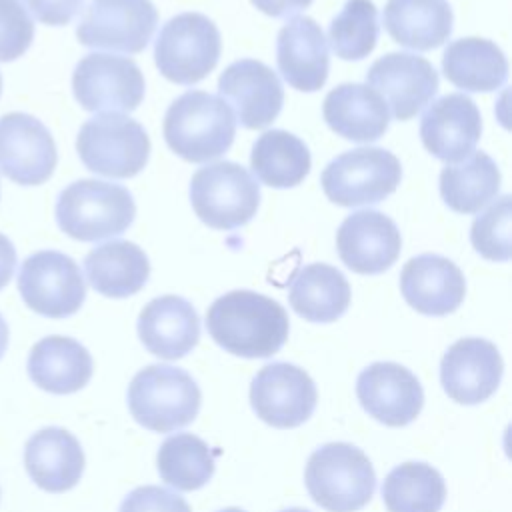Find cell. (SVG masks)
Listing matches in <instances>:
<instances>
[{"label": "cell", "mask_w": 512, "mask_h": 512, "mask_svg": "<svg viewBox=\"0 0 512 512\" xmlns=\"http://www.w3.org/2000/svg\"><path fill=\"white\" fill-rule=\"evenodd\" d=\"M212 340L242 358L276 354L290 330L286 310L270 296L252 290H232L212 302L206 312Z\"/></svg>", "instance_id": "obj_1"}, {"label": "cell", "mask_w": 512, "mask_h": 512, "mask_svg": "<svg viewBox=\"0 0 512 512\" xmlns=\"http://www.w3.org/2000/svg\"><path fill=\"white\" fill-rule=\"evenodd\" d=\"M236 118L218 96L188 90L178 96L164 116V140L188 162H208L222 156L234 142Z\"/></svg>", "instance_id": "obj_2"}, {"label": "cell", "mask_w": 512, "mask_h": 512, "mask_svg": "<svg viewBox=\"0 0 512 512\" xmlns=\"http://www.w3.org/2000/svg\"><path fill=\"white\" fill-rule=\"evenodd\" d=\"M136 204L128 188L84 178L66 186L56 200L60 230L80 242L112 238L134 222Z\"/></svg>", "instance_id": "obj_3"}, {"label": "cell", "mask_w": 512, "mask_h": 512, "mask_svg": "<svg viewBox=\"0 0 512 512\" xmlns=\"http://www.w3.org/2000/svg\"><path fill=\"white\" fill-rule=\"evenodd\" d=\"M304 482L312 500L324 510L356 512L370 502L376 474L358 446L328 442L310 454Z\"/></svg>", "instance_id": "obj_4"}, {"label": "cell", "mask_w": 512, "mask_h": 512, "mask_svg": "<svg viewBox=\"0 0 512 512\" xmlns=\"http://www.w3.org/2000/svg\"><path fill=\"white\" fill-rule=\"evenodd\" d=\"M202 394L196 380L182 368L150 364L128 386V408L134 420L154 432L188 426L200 410Z\"/></svg>", "instance_id": "obj_5"}, {"label": "cell", "mask_w": 512, "mask_h": 512, "mask_svg": "<svg viewBox=\"0 0 512 512\" xmlns=\"http://www.w3.org/2000/svg\"><path fill=\"white\" fill-rule=\"evenodd\" d=\"M76 150L90 172L108 178H132L148 162L150 138L134 118L104 112L82 124Z\"/></svg>", "instance_id": "obj_6"}, {"label": "cell", "mask_w": 512, "mask_h": 512, "mask_svg": "<svg viewBox=\"0 0 512 512\" xmlns=\"http://www.w3.org/2000/svg\"><path fill=\"white\" fill-rule=\"evenodd\" d=\"M220 50L216 24L200 12H182L160 28L154 62L166 80L192 86L216 68Z\"/></svg>", "instance_id": "obj_7"}, {"label": "cell", "mask_w": 512, "mask_h": 512, "mask_svg": "<svg viewBox=\"0 0 512 512\" xmlns=\"http://www.w3.org/2000/svg\"><path fill=\"white\" fill-rule=\"evenodd\" d=\"M190 202L206 226L234 230L256 216L260 186L244 166L222 160L200 168L192 176Z\"/></svg>", "instance_id": "obj_8"}, {"label": "cell", "mask_w": 512, "mask_h": 512, "mask_svg": "<svg viewBox=\"0 0 512 512\" xmlns=\"http://www.w3.org/2000/svg\"><path fill=\"white\" fill-rule=\"evenodd\" d=\"M402 178L400 160L384 148L348 150L326 164L320 176L326 198L338 206L382 202Z\"/></svg>", "instance_id": "obj_9"}, {"label": "cell", "mask_w": 512, "mask_h": 512, "mask_svg": "<svg viewBox=\"0 0 512 512\" xmlns=\"http://www.w3.org/2000/svg\"><path fill=\"white\" fill-rule=\"evenodd\" d=\"M18 290L24 304L46 318L72 316L86 298L78 264L58 250L30 254L20 266Z\"/></svg>", "instance_id": "obj_10"}, {"label": "cell", "mask_w": 512, "mask_h": 512, "mask_svg": "<svg viewBox=\"0 0 512 512\" xmlns=\"http://www.w3.org/2000/svg\"><path fill=\"white\" fill-rule=\"evenodd\" d=\"M144 76L126 56L86 54L72 72V92L88 112H132L144 98Z\"/></svg>", "instance_id": "obj_11"}, {"label": "cell", "mask_w": 512, "mask_h": 512, "mask_svg": "<svg viewBox=\"0 0 512 512\" xmlns=\"http://www.w3.org/2000/svg\"><path fill=\"white\" fill-rule=\"evenodd\" d=\"M158 24L150 0H92L76 28L82 46L126 54L142 52Z\"/></svg>", "instance_id": "obj_12"}, {"label": "cell", "mask_w": 512, "mask_h": 512, "mask_svg": "<svg viewBox=\"0 0 512 512\" xmlns=\"http://www.w3.org/2000/svg\"><path fill=\"white\" fill-rule=\"evenodd\" d=\"M318 392L308 372L296 364L272 362L250 384V404L260 420L274 428H296L316 408Z\"/></svg>", "instance_id": "obj_13"}, {"label": "cell", "mask_w": 512, "mask_h": 512, "mask_svg": "<svg viewBox=\"0 0 512 512\" xmlns=\"http://www.w3.org/2000/svg\"><path fill=\"white\" fill-rule=\"evenodd\" d=\"M58 162L50 130L24 112L0 116V172L20 186L44 184Z\"/></svg>", "instance_id": "obj_14"}, {"label": "cell", "mask_w": 512, "mask_h": 512, "mask_svg": "<svg viewBox=\"0 0 512 512\" xmlns=\"http://www.w3.org/2000/svg\"><path fill=\"white\" fill-rule=\"evenodd\" d=\"M366 86L376 90L396 120L414 118L438 92L434 66L410 52H390L366 72Z\"/></svg>", "instance_id": "obj_15"}, {"label": "cell", "mask_w": 512, "mask_h": 512, "mask_svg": "<svg viewBox=\"0 0 512 512\" xmlns=\"http://www.w3.org/2000/svg\"><path fill=\"white\" fill-rule=\"evenodd\" d=\"M218 92L234 108V118L248 130L266 128L282 110V84L260 60L242 58L232 62L218 78Z\"/></svg>", "instance_id": "obj_16"}, {"label": "cell", "mask_w": 512, "mask_h": 512, "mask_svg": "<svg viewBox=\"0 0 512 512\" xmlns=\"http://www.w3.org/2000/svg\"><path fill=\"white\" fill-rule=\"evenodd\" d=\"M356 396L368 416L394 428L416 420L424 404L422 384L396 362H374L364 368L356 380Z\"/></svg>", "instance_id": "obj_17"}, {"label": "cell", "mask_w": 512, "mask_h": 512, "mask_svg": "<svg viewBox=\"0 0 512 512\" xmlns=\"http://www.w3.org/2000/svg\"><path fill=\"white\" fill-rule=\"evenodd\" d=\"M502 356L490 340L460 338L442 356L440 382L444 392L458 404L488 400L502 378Z\"/></svg>", "instance_id": "obj_18"}, {"label": "cell", "mask_w": 512, "mask_h": 512, "mask_svg": "<svg viewBox=\"0 0 512 512\" xmlns=\"http://www.w3.org/2000/svg\"><path fill=\"white\" fill-rule=\"evenodd\" d=\"M340 260L356 274H380L400 256L402 236L392 218L378 210H358L336 232Z\"/></svg>", "instance_id": "obj_19"}, {"label": "cell", "mask_w": 512, "mask_h": 512, "mask_svg": "<svg viewBox=\"0 0 512 512\" xmlns=\"http://www.w3.org/2000/svg\"><path fill=\"white\" fill-rule=\"evenodd\" d=\"M480 134V110L470 96L460 92L434 100L420 120L424 148L444 162L468 158L474 152Z\"/></svg>", "instance_id": "obj_20"}, {"label": "cell", "mask_w": 512, "mask_h": 512, "mask_svg": "<svg viewBox=\"0 0 512 512\" xmlns=\"http://www.w3.org/2000/svg\"><path fill=\"white\" fill-rule=\"evenodd\" d=\"M400 292L416 312L446 316L462 304L466 280L452 260L440 254H420L404 264Z\"/></svg>", "instance_id": "obj_21"}, {"label": "cell", "mask_w": 512, "mask_h": 512, "mask_svg": "<svg viewBox=\"0 0 512 512\" xmlns=\"http://www.w3.org/2000/svg\"><path fill=\"white\" fill-rule=\"evenodd\" d=\"M276 62L282 78L300 92H316L326 84L330 56L320 24L310 16L288 20L276 38Z\"/></svg>", "instance_id": "obj_22"}, {"label": "cell", "mask_w": 512, "mask_h": 512, "mask_svg": "<svg viewBox=\"0 0 512 512\" xmlns=\"http://www.w3.org/2000/svg\"><path fill=\"white\" fill-rule=\"evenodd\" d=\"M138 336L144 348L164 360L186 356L200 340V320L194 306L174 294L150 300L138 316Z\"/></svg>", "instance_id": "obj_23"}, {"label": "cell", "mask_w": 512, "mask_h": 512, "mask_svg": "<svg viewBox=\"0 0 512 512\" xmlns=\"http://www.w3.org/2000/svg\"><path fill=\"white\" fill-rule=\"evenodd\" d=\"M24 466L38 488L60 494L78 484L84 472V450L72 432L46 426L28 438Z\"/></svg>", "instance_id": "obj_24"}, {"label": "cell", "mask_w": 512, "mask_h": 512, "mask_svg": "<svg viewBox=\"0 0 512 512\" xmlns=\"http://www.w3.org/2000/svg\"><path fill=\"white\" fill-rule=\"evenodd\" d=\"M322 114L338 136L352 142H374L388 130L390 112L384 98L366 84H340L324 98Z\"/></svg>", "instance_id": "obj_25"}, {"label": "cell", "mask_w": 512, "mask_h": 512, "mask_svg": "<svg viewBox=\"0 0 512 512\" xmlns=\"http://www.w3.org/2000/svg\"><path fill=\"white\" fill-rule=\"evenodd\" d=\"M30 380L50 394H72L92 378L90 352L70 336H46L38 340L28 356Z\"/></svg>", "instance_id": "obj_26"}, {"label": "cell", "mask_w": 512, "mask_h": 512, "mask_svg": "<svg viewBox=\"0 0 512 512\" xmlns=\"http://www.w3.org/2000/svg\"><path fill=\"white\" fill-rule=\"evenodd\" d=\"M382 22L396 44L424 52L450 38L454 16L446 0H388Z\"/></svg>", "instance_id": "obj_27"}, {"label": "cell", "mask_w": 512, "mask_h": 512, "mask_svg": "<svg viewBox=\"0 0 512 512\" xmlns=\"http://www.w3.org/2000/svg\"><path fill=\"white\" fill-rule=\"evenodd\" d=\"M90 286L108 298L136 294L150 276L146 252L128 240H112L92 248L84 258Z\"/></svg>", "instance_id": "obj_28"}, {"label": "cell", "mask_w": 512, "mask_h": 512, "mask_svg": "<svg viewBox=\"0 0 512 512\" xmlns=\"http://www.w3.org/2000/svg\"><path fill=\"white\" fill-rule=\"evenodd\" d=\"M350 284L344 274L322 262L300 268L290 280L288 300L292 310L308 322H334L350 304Z\"/></svg>", "instance_id": "obj_29"}, {"label": "cell", "mask_w": 512, "mask_h": 512, "mask_svg": "<svg viewBox=\"0 0 512 512\" xmlns=\"http://www.w3.org/2000/svg\"><path fill=\"white\" fill-rule=\"evenodd\" d=\"M442 72L456 88L466 92H492L506 82L508 60L492 40L460 38L446 46Z\"/></svg>", "instance_id": "obj_30"}, {"label": "cell", "mask_w": 512, "mask_h": 512, "mask_svg": "<svg viewBox=\"0 0 512 512\" xmlns=\"http://www.w3.org/2000/svg\"><path fill=\"white\" fill-rule=\"evenodd\" d=\"M498 164L486 152H472L462 164L444 166L440 172V196L458 214H474L496 198L500 190Z\"/></svg>", "instance_id": "obj_31"}, {"label": "cell", "mask_w": 512, "mask_h": 512, "mask_svg": "<svg viewBox=\"0 0 512 512\" xmlns=\"http://www.w3.org/2000/svg\"><path fill=\"white\" fill-rule=\"evenodd\" d=\"M308 146L286 130H268L252 146L250 168L270 188H292L310 172Z\"/></svg>", "instance_id": "obj_32"}, {"label": "cell", "mask_w": 512, "mask_h": 512, "mask_svg": "<svg viewBox=\"0 0 512 512\" xmlns=\"http://www.w3.org/2000/svg\"><path fill=\"white\" fill-rule=\"evenodd\" d=\"M382 500L388 512H440L446 500V484L434 466L404 462L384 478Z\"/></svg>", "instance_id": "obj_33"}, {"label": "cell", "mask_w": 512, "mask_h": 512, "mask_svg": "<svg viewBox=\"0 0 512 512\" xmlns=\"http://www.w3.org/2000/svg\"><path fill=\"white\" fill-rule=\"evenodd\" d=\"M156 466L160 478L176 490H198L214 474V454L202 438L180 432L160 444Z\"/></svg>", "instance_id": "obj_34"}, {"label": "cell", "mask_w": 512, "mask_h": 512, "mask_svg": "<svg viewBox=\"0 0 512 512\" xmlns=\"http://www.w3.org/2000/svg\"><path fill=\"white\" fill-rule=\"evenodd\" d=\"M328 40L342 60L366 58L378 40V10L372 0H346L328 26Z\"/></svg>", "instance_id": "obj_35"}, {"label": "cell", "mask_w": 512, "mask_h": 512, "mask_svg": "<svg viewBox=\"0 0 512 512\" xmlns=\"http://www.w3.org/2000/svg\"><path fill=\"white\" fill-rule=\"evenodd\" d=\"M512 198L508 194L492 202L480 216L474 218L470 228V242L474 250L492 262L510 260V210Z\"/></svg>", "instance_id": "obj_36"}, {"label": "cell", "mask_w": 512, "mask_h": 512, "mask_svg": "<svg viewBox=\"0 0 512 512\" xmlns=\"http://www.w3.org/2000/svg\"><path fill=\"white\" fill-rule=\"evenodd\" d=\"M34 40V22L20 0H0V62L20 58Z\"/></svg>", "instance_id": "obj_37"}, {"label": "cell", "mask_w": 512, "mask_h": 512, "mask_svg": "<svg viewBox=\"0 0 512 512\" xmlns=\"http://www.w3.org/2000/svg\"><path fill=\"white\" fill-rule=\"evenodd\" d=\"M120 512H192L188 502L162 486H138L120 504Z\"/></svg>", "instance_id": "obj_38"}, {"label": "cell", "mask_w": 512, "mask_h": 512, "mask_svg": "<svg viewBox=\"0 0 512 512\" xmlns=\"http://www.w3.org/2000/svg\"><path fill=\"white\" fill-rule=\"evenodd\" d=\"M84 0H24L36 20L48 26L68 24L82 8Z\"/></svg>", "instance_id": "obj_39"}, {"label": "cell", "mask_w": 512, "mask_h": 512, "mask_svg": "<svg viewBox=\"0 0 512 512\" xmlns=\"http://www.w3.org/2000/svg\"><path fill=\"white\" fill-rule=\"evenodd\" d=\"M260 12L272 18H286L292 16L312 4V0H250Z\"/></svg>", "instance_id": "obj_40"}, {"label": "cell", "mask_w": 512, "mask_h": 512, "mask_svg": "<svg viewBox=\"0 0 512 512\" xmlns=\"http://www.w3.org/2000/svg\"><path fill=\"white\" fill-rule=\"evenodd\" d=\"M16 268V248L8 236L0 234V290L12 280Z\"/></svg>", "instance_id": "obj_41"}, {"label": "cell", "mask_w": 512, "mask_h": 512, "mask_svg": "<svg viewBox=\"0 0 512 512\" xmlns=\"http://www.w3.org/2000/svg\"><path fill=\"white\" fill-rule=\"evenodd\" d=\"M8 336H10V332H8V324H6L4 316L0 314V360H2L4 352H6V348H8Z\"/></svg>", "instance_id": "obj_42"}, {"label": "cell", "mask_w": 512, "mask_h": 512, "mask_svg": "<svg viewBox=\"0 0 512 512\" xmlns=\"http://www.w3.org/2000/svg\"><path fill=\"white\" fill-rule=\"evenodd\" d=\"M218 512H244L242 508H234V506H230V508H224V510H218Z\"/></svg>", "instance_id": "obj_43"}, {"label": "cell", "mask_w": 512, "mask_h": 512, "mask_svg": "<svg viewBox=\"0 0 512 512\" xmlns=\"http://www.w3.org/2000/svg\"><path fill=\"white\" fill-rule=\"evenodd\" d=\"M282 512H310V510H304V508H288V510H282Z\"/></svg>", "instance_id": "obj_44"}, {"label": "cell", "mask_w": 512, "mask_h": 512, "mask_svg": "<svg viewBox=\"0 0 512 512\" xmlns=\"http://www.w3.org/2000/svg\"><path fill=\"white\" fill-rule=\"evenodd\" d=\"M0 92H2V76H0Z\"/></svg>", "instance_id": "obj_45"}]
</instances>
